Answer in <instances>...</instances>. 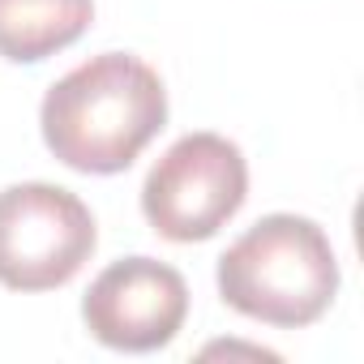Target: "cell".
Here are the masks:
<instances>
[{"mask_svg": "<svg viewBox=\"0 0 364 364\" xmlns=\"http://www.w3.org/2000/svg\"><path fill=\"white\" fill-rule=\"evenodd\" d=\"M167 90L163 77L129 56L103 52L69 69L39 107V129L48 150L86 176L124 171L163 129Z\"/></svg>", "mask_w": 364, "mask_h": 364, "instance_id": "obj_1", "label": "cell"}, {"mask_svg": "<svg viewBox=\"0 0 364 364\" xmlns=\"http://www.w3.org/2000/svg\"><path fill=\"white\" fill-rule=\"evenodd\" d=\"M95 0H0V56L39 65L86 35Z\"/></svg>", "mask_w": 364, "mask_h": 364, "instance_id": "obj_6", "label": "cell"}, {"mask_svg": "<svg viewBox=\"0 0 364 364\" xmlns=\"http://www.w3.org/2000/svg\"><path fill=\"white\" fill-rule=\"evenodd\" d=\"M249 198V163L236 141L219 133H189L150 167L141 185L146 223L176 245L219 236Z\"/></svg>", "mask_w": 364, "mask_h": 364, "instance_id": "obj_3", "label": "cell"}, {"mask_svg": "<svg viewBox=\"0 0 364 364\" xmlns=\"http://www.w3.org/2000/svg\"><path fill=\"white\" fill-rule=\"evenodd\" d=\"M189 317V283L154 257L112 262L82 300L86 330L112 351H159Z\"/></svg>", "mask_w": 364, "mask_h": 364, "instance_id": "obj_5", "label": "cell"}, {"mask_svg": "<svg viewBox=\"0 0 364 364\" xmlns=\"http://www.w3.org/2000/svg\"><path fill=\"white\" fill-rule=\"evenodd\" d=\"M219 296L236 313L300 330L338 296V257L330 236L304 215H266L219 257Z\"/></svg>", "mask_w": 364, "mask_h": 364, "instance_id": "obj_2", "label": "cell"}, {"mask_svg": "<svg viewBox=\"0 0 364 364\" xmlns=\"http://www.w3.org/2000/svg\"><path fill=\"white\" fill-rule=\"evenodd\" d=\"M90 206L48 180L0 189V283L9 291L65 287L95 253Z\"/></svg>", "mask_w": 364, "mask_h": 364, "instance_id": "obj_4", "label": "cell"}]
</instances>
